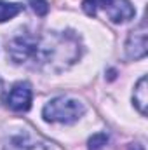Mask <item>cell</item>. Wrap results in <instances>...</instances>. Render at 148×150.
<instances>
[{
	"mask_svg": "<svg viewBox=\"0 0 148 150\" xmlns=\"http://www.w3.org/2000/svg\"><path fill=\"white\" fill-rule=\"evenodd\" d=\"M108 134L106 133H96L89 138L87 142V149L89 150H105V147L108 145Z\"/></svg>",
	"mask_w": 148,
	"mask_h": 150,
	"instance_id": "9",
	"label": "cell"
},
{
	"mask_svg": "<svg viewBox=\"0 0 148 150\" xmlns=\"http://www.w3.org/2000/svg\"><path fill=\"white\" fill-rule=\"evenodd\" d=\"M147 23L141 21L125 40V58L131 61H138L147 56Z\"/></svg>",
	"mask_w": 148,
	"mask_h": 150,
	"instance_id": "5",
	"label": "cell"
},
{
	"mask_svg": "<svg viewBox=\"0 0 148 150\" xmlns=\"http://www.w3.org/2000/svg\"><path fill=\"white\" fill-rule=\"evenodd\" d=\"M147 93H148V80H147V77L143 75L138 80V84L134 87V93H132V103H134V107L138 108V112L141 115H147V105H148Z\"/></svg>",
	"mask_w": 148,
	"mask_h": 150,
	"instance_id": "7",
	"label": "cell"
},
{
	"mask_svg": "<svg viewBox=\"0 0 148 150\" xmlns=\"http://www.w3.org/2000/svg\"><path fill=\"white\" fill-rule=\"evenodd\" d=\"M80 40L73 32H47L44 35L19 33L7 42V54L16 65L59 74L78 61Z\"/></svg>",
	"mask_w": 148,
	"mask_h": 150,
	"instance_id": "1",
	"label": "cell"
},
{
	"mask_svg": "<svg viewBox=\"0 0 148 150\" xmlns=\"http://www.w3.org/2000/svg\"><path fill=\"white\" fill-rule=\"evenodd\" d=\"M84 113H85V105L73 96L52 98L42 108V117L45 122H58V124H75Z\"/></svg>",
	"mask_w": 148,
	"mask_h": 150,
	"instance_id": "2",
	"label": "cell"
},
{
	"mask_svg": "<svg viewBox=\"0 0 148 150\" xmlns=\"http://www.w3.org/2000/svg\"><path fill=\"white\" fill-rule=\"evenodd\" d=\"M82 9L87 16H96L98 9H103L111 23H125L134 18L136 11L129 0H82Z\"/></svg>",
	"mask_w": 148,
	"mask_h": 150,
	"instance_id": "3",
	"label": "cell"
},
{
	"mask_svg": "<svg viewBox=\"0 0 148 150\" xmlns=\"http://www.w3.org/2000/svg\"><path fill=\"white\" fill-rule=\"evenodd\" d=\"M2 94H4V82H2V79H0V100H2Z\"/></svg>",
	"mask_w": 148,
	"mask_h": 150,
	"instance_id": "12",
	"label": "cell"
},
{
	"mask_svg": "<svg viewBox=\"0 0 148 150\" xmlns=\"http://www.w3.org/2000/svg\"><path fill=\"white\" fill-rule=\"evenodd\" d=\"M127 150H145V147H143L141 143H131V145L127 147Z\"/></svg>",
	"mask_w": 148,
	"mask_h": 150,
	"instance_id": "11",
	"label": "cell"
},
{
	"mask_svg": "<svg viewBox=\"0 0 148 150\" xmlns=\"http://www.w3.org/2000/svg\"><path fill=\"white\" fill-rule=\"evenodd\" d=\"M32 100H33V89L30 86V82H16L7 96H5V105L12 110V112H28L32 107Z\"/></svg>",
	"mask_w": 148,
	"mask_h": 150,
	"instance_id": "4",
	"label": "cell"
},
{
	"mask_svg": "<svg viewBox=\"0 0 148 150\" xmlns=\"http://www.w3.org/2000/svg\"><path fill=\"white\" fill-rule=\"evenodd\" d=\"M21 11H23V5H21V4L0 0V23H5V21L16 18Z\"/></svg>",
	"mask_w": 148,
	"mask_h": 150,
	"instance_id": "8",
	"label": "cell"
},
{
	"mask_svg": "<svg viewBox=\"0 0 148 150\" xmlns=\"http://www.w3.org/2000/svg\"><path fill=\"white\" fill-rule=\"evenodd\" d=\"M28 2H30L33 12L37 16H40V18L47 16V12H49V2L47 0H28Z\"/></svg>",
	"mask_w": 148,
	"mask_h": 150,
	"instance_id": "10",
	"label": "cell"
},
{
	"mask_svg": "<svg viewBox=\"0 0 148 150\" xmlns=\"http://www.w3.org/2000/svg\"><path fill=\"white\" fill-rule=\"evenodd\" d=\"M4 150H51V149L37 134H33L30 131H21V133L12 134L9 138Z\"/></svg>",
	"mask_w": 148,
	"mask_h": 150,
	"instance_id": "6",
	"label": "cell"
}]
</instances>
